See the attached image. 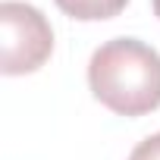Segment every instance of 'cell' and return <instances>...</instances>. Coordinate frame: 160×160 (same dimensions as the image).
Masks as SVG:
<instances>
[{
  "label": "cell",
  "instance_id": "cell-1",
  "mask_svg": "<svg viewBox=\"0 0 160 160\" xmlns=\"http://www.w3.org/2000/svg\"><path fill=\"white\" fill-rule=\"evenodd\" d=\"M91 94L119 116L160 107V53L138 38H110L88 60Z\"/></svg>",
  "mask_w": 160,
  "mask_h": 160
},
{
  "label": "cell",
  "instance_id": "cell-2",
  "mask_svg": "<svg viewBox=\"0 0 160 160\" xmlns=\"http://www.w3.org/2000/svg\"><path fill=\"white\" fill-rule=\"evenodd\" d=\"M53 53V28L47 16L22 0L0 3V72L28 75L38 72Z\"/></svg>",
  "mask_w": 160,
  "mask_h": 160
},
{
  "label": "cell",
  "instance_id": "cell-3",
  "mask_svg": "<svg viewBox=\"0 0 160 160\" xmlns=\"http://www.w3.org/2000/svg\"><path fill=\"white\" fill-rule=\"evenodd\" d=\"M53 3L78 22H101V19H113L126 10L129 0H53Z\"/></svg>",
  "mask_w": 160,
  "mask_h": 160
},
{
  "label": "cell",
  "instance_id": "cell-4",
  "mask_svg": "<svg viewBox=\"0 0 160 160\" xmlns=\"http://www.w3.org/2000/svg\"><path fill=\"white\" fill-rule=\"evenodd\" d=\"M129 160H160V132L148 135L144 141H138L129 154Z\"/></svg>",
  "mask_w": 160,
  "mask_h": 160
},
{
  "label": "cell",
  "instance_id": "cell-5",
  "mask_svg": "<svg viewBox=\"0 0 160 160\" xmlns=\"http://www.w3.org/2000/svg\"><path fill=\"white\" fill-rule=\"evenodd\" d=\"M154 3V13H157V19H160V0H151Z\"/></svg>",
  "mask_w": 160,
  "mask_h": 160
}]
</instances>
